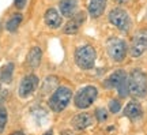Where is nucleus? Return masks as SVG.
Segmentation results:
<instances>
[{
    "mask_svg": "<svg viewBox=\"0 0 147 135\" xmlns=\"http://www.w3.org/2000/svg\"><path fill=\"white\" fill-rule=\"evenodd\" d=\"M142 115H143V109H142V107H140V104L136 102V101H131V102L127 104V107L124 108V116L131 120L139 119V117H142Z\"/></svg>",
    "mask_w": 147,
    "mask_h": 135,
    "instance_id": "nucleus-13",
    "label": "nucleus"
},
{
    "mask_svg": "<svg viewBox=\"0 0 147 135\" xmlns=\"http://www.w3.org/2000/svg\"><path fill=\"white\" fill-rule=\"evenodd\" d=\"M12 74H14V64L8 63L1 67L0 70V81L3 83H11L12 81Z\"/></svg>",
    "mask_w": 147,
    "mask_h": 135,
    "instance_id": "nucleus-17",
    "label": "nucleus"
},
{
    "mask_svg": "<svg viewBox=\"0 0 147 135\" xmlns=\"http://www.w3.org/2000/svg\"><path fill=\"white\" fill-rule=\"evenodd\" d=\"M108 0H90L89 3V15L91 18H100L106 7Z\"/></svg>",
    "mask_w": 147,
    "mask_h": 135,
    "instance_id": "nucleus-14",
    "label": "nucleus"
},
{
    "mask_svg": "<svg viewBox=\"0 0 147 135\" xmlns=\"http://www.w3.org/2000/svg\"><path fill=\"white\" fill-rule=\"evenodd\" d=\"M38 78H37L34 74H29L26 77H23V79L19 83V86H18V94H19V97L22 98H27L29 96H32L34 92H36V89L38 88Z\"/></svg>",
    "mask_w": 147,
    "mask_h": 135,
    "instance_id": "nucleus-8",
    "label": "nucleus"
},
{
    "mask_svg": "<svg viewBox=\"0 0 147 135\" xmlns=\"http://www.w3.org/2000/svg\"><path fill=\"white\" fill-rule=\"evenodd\" d=\"M117 92H119V96H120L121 98H125L129 94V86H128V77L123 79L120 83H119V86H117Z\"/></svg>",
    "mask_w": 147,
    "mask_h": 135,
    "instance_id": "nucleus-19",
    "label": "nucleus"
},
{
    "mask_svg": "<svg viewBox=\"0 0 147 135\" xmlns=\"http://www.w3.org/2000/svg\"><path fill=\"white\" fill-rule=\"evenodd\" d=\"M21 22H22V14H19V12L12 14L11 18L7 21V23H5V29L8 31H11V33H14V31H16V29L19 27Z\"/></svg>",
    "mask_w": 147,
    "mask_h": 135,
    "instance_id": "nucleus-18",
    "label": "nucleus"
},
{
    "mask_svg": "<svg viewBox=\"0 0 147 135\" xmlns=\"http://www.w3.org/2000/svg\"><path fill=\"white\" fill-rule=\"evenodd\" d=\"M60 14L65 18H71L78 11V0H60L59 3Z\"/></svg>",
    "mask_w": 147,
    "mask_h": 135,
    "instance_id": "nucleus-12",
    "label": "nucleus"
},
{
    "mask_svg": "<svg viewBox=\"0 0 147 135\" xmlns=\"http://www.w3.org/2000/svg\"><path fill=\"white\" fill-rule=\"evenodd\" d=\"M93 124V116L89 113H79L76 116H74L71 120V126L75 130H84Z\"/></svg>",
    "mask_w": 147,
    "mask_h": 135,
    "instance_id": "nucleus-11",
    "label": "nucleus"
},
{
    "mask_svg": "<svg viewBox=\"0 0 147 135\" xmlns=\"http://www.w3.org/2000/svg\"><path fill=\"white\" fill-rule=\"evenodd\" d=\"M86 22V14L84 12H76L75 15L69 18V21L67 22V25L64 26L63 31L65 34H75L78 33L80 26Z\"/></svg>",
    "mask_w": 147,
    "mask_h": 135,
    "instance_id": "nucleus-9",
    "label": "nucleus"
},
{
    "mask_svg": "<svg viewBox=\"0 0 147 135\" xmlns=\"http://www.w3.org/2000/svg\"><path fill=\"white\" fill-rule=\"evenodd\" d=\"M7 124V111L3 107H0V132H3Z\"/></svg>",
    "mask_w": 147,
    "mask_h": 135,
    "instance_id": "nucleus-20",
    "label": "nucleus"
},
{
    "mask_svg": "<svg viewBox=\"0 0 147 135\" xmlns=\"http://www.w3.org/2000/svg\"><path fill=\"white\" fill-rule=\"evenodd\" d=\"M98 97V89L95 86H84L75 96V107L79 109H87L93 105Z\"/></svg>",
    "mask_w": 147,
    "mask_h": 135,
    "instance_id": "nucleus-6",
    "label": "nucleus"
},
{
    "mask_svg": "<svg viewBox=\"0 0 147 135\" xmlns=\"http://www.w3.org/2000/svg\"><path fill=\"white\" fill-rule=\"evenodd\" d=\"M7 94H8V92H7V89L3 88L1 85H0V102H3L5 98H7Z\"/></svg>",
    "mask_w": 147,
    "mask_h": 135,
    "instance_id": "nucleus-24",
    "label": "nucleus"
},
{
    "mask_svg": "<svg viewBox=\"0 0 147 135\" xmlns=\"http://www.w3.org/2000/svg\"><path fill=\"white\" fill-rule=\"evenodd\" d=\"M121 109V102L119 100H112L109 102V111L112 113H119Z\"/></svg>",
    "mask_w": 147,
    "mask_h": 135,
    "instance_id": "nucleus-22",
    "label": "nucleus"
},
{
    "mask_svg": "<svg viewBox=\"0 0 147 135\" xmlns=\"http://www.w3.org/2000/svg\"><path fill=\"white\" fill-rule=\"evenodd\" d=\"M71 98H72L71 89L67 86H61L52 93V96L48 100V105L53 112H61L68 107V104L71 102Z\"/></svg>",
    "mask_w": 147,
    "mask_h": 135,
    "instance_id": "nucleus-2",
    "label": "nucleus"
},
{
    "mask_svg": "<svg viewBox=\"0 0 147 135\" xmlns=\"http://www.w3.org/2000/svg\"><path fill=\"white\" fill-rule=\"evenodd\" d=\"M108 18H109V22L113 26L117 27L119 30L124 31V33H127L132 26L131 16L128 15V12L124 8H120V7H116L113 10H110Z\"/></svg>",
    "mask_w": 147,
    "mask_h": 135,
    "instance_id": "nucleus-5",
    "label": "nucleus"
},
{
    "mask_svg": "<svg viewBox=\"0 0 147 135\" xmlns=\"http://www.w3.org/2000/svg\"><path fill=\"white\" fill-rule=\"evenodd\" d=\"M106 51H108V55L113 62L120 63L125 59L128 47H127V42L124 40L117 38V37H110L106 41Z\"/></svg>",
    "mask_w": 147,
    "mask_h": 135,
    "instance_id": "nucleus-4",
    "label": "nucleus"
},
{
    "mask_svg": "<svg viewBox=\"0 0 147 135\" xmlns=\"http://www.w3.org/2000/svg\"><path fill=\"white\" fill-rule=\"evenodd\" d=\"M44 19H45V23L51 29H57V27L61 26L63 23V18L60 15V12L55 8H48L45 11V15H44Z\"/></svg>",
    "mask_w": 147,
    "mask_h": 135,
    "instance_id": "nucleus-10",
    "label": "nucleus"
},
{
    "mask_svg": "<svg viewBox=\"0 0 147 135\" xmlns=\"http://www.w3.org/2000/svg\"><path fill=\"white\" fill-rule=\"evenodd\" d=\"M95 117L98 121H105L108 119V112L105 108H97L95 109Z\"/></svg>",
    "mask_w": 147,
    "mask_h": 135,
    "instance_id": "nucleus-21",
    "label": "nucleus"
},
{
    "mask_svg": "<svg viewBox=\"0 0 147 135\" xmlns=\"http://www.w3.org/2000/svg\"><path fill=\"white\" fill-rule=\"evenodd\" d=\"M127 77V74L124 70H117L115 71L113 74H110V77L105 79V82H104V86L108 89H113V88H117L119 86V83L123 81V79Z\"/></svg>",
    "mask_w": 147,
    "mask_h": 135,
    "instance_id": "nucleus-15",
    "label": "nucleus"
},
{
    "mask_svg": "<svg viewBox=\"0 0 147 135\" xmlns=\"http://www.w3.org/2000/svg\"><path fill=\"white\" fill-rule=\"evenodd\" d=\"M97 53L91 45H82L75 51V63L82 70H91L95 64Z\"/></svg>",
    "mask_w": 147,
    "mask_h": 135,
    "instance_id": "nucleus-3",
    "label": "nucleus"
},
{
    "mask_svg": "<svg viewBox=\"0 0 147 135\" xmlns=\"http://www.w3.org/2000/svg\"><path fill=\"white\" fill-rule=\"evenodd\" d=\"M147 51V29H142L135 33V36L132 38L129 52L131 56L139 57Z\"/></svg>",
    "mask_w": 147,
    "mask_h": 135,
    "instance_id": "nucleus-7",
    "label": "nucleus"
},
{
    "mask_svg": "<svg viewBox=\"0 0 147 135\" xmlns=\"http://www.w3.org/2000/svg\"><path fill=\"white\" fill-rule=\"evenodd\" d=\"M41 60H42V51L38 47H33L26 56L27 66H30L32 68H36L41 64Z\"/></svg>",
    "mask_w": 147,
    "mask_h": 135,
    "instance_id": "nucleus-16",
    "label": "nucleus"
},
{
    "mask_svg": "<svg viewBox=\"0 0 147 135\" xmlns=\"http://www.w3.org/2000/svg\"><path fill=\"white\" fill-rule=\"evenodd\" d=\"M128 86L129 94L138 98H143L147 96V75L142 70L135 68L128 75Z\"/></svg>",
    "mask_w": 147,
    "mask_h": 135,
    "instance_id": "nucleus-1",
    "label": "nucleus"
},
{
    "mask_svg": "<svg viewBox=\"0 0 147 135\" xmlns=\"http://www.w3.org/2000/svg\"><path fill=\"white\" fill-rule=\"evenodd\" d=\"M26 3H27V0H15V1H14V4H15V7L18 10L25 8V7H26Z\"/></svg>",
    "mask_w": 147,
    "mask_h": 135,
    "instance_id": "nucleus-23",
    "label": "nucleus"
}]
</instances>
